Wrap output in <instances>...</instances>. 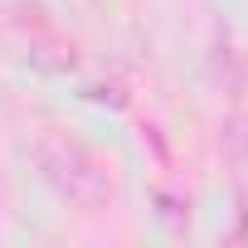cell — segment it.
<instances>
[{
	"mask_svg": "<svg viewBox=\"0 0 248 248\" xmlns=\"http://www.w3.org/2000/svg\"><path fill=\"white\" fill-rule=\"evenodd\" d=\"M34 161H39L44 180H49L68 204H78V209H97V204L112 195L107 170H102L78 141H68V137H44V141L34 146Z\"/></svg>",
	"mask_w": 248,
	"mask_h": 248,
	"instance_id": "1",
	"label": "cell"
}]
</instances>
